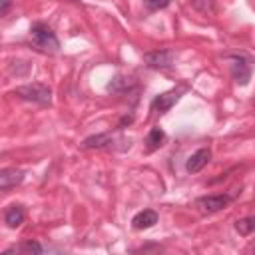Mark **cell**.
Instances as JSON below:
<instances>
[{"label": "cell", "instance_id": "1", "mask_svg": "<svg viewBox=\"0 0 255 255\" xmlns=\"http://www.w3.org/2000/svg\"><path fill=\"white\" fill-rule=\"evenodd\" d=\"M30 38H32L34 46L44 52H58V48H60V42H58L54 30L50 26H46L44 22H34L30 26Z\"/></svg>", "mask_w": 255, "mask_h": 255}, {"label": "cell", "instance_id": "2", "mask_svg": "<svg viewBox=\"0 0 255 255\" xmlns=\"http://www.w3.org/2000/svg\"><path fill=\"white\" fill-rule=\"evenodd\" d=\"M14 94L20 96L22 100L36 102L40 106H50V102H52V90L46 84H26V86L16 88Z\"/></svg>", "mask_w": 255, "mask_h": 255}, {"label": "cell", "instance_id": "3", "mask_svg": "<svg viewBox=\"0 0 255 255\" xmlns=\"http://www.w3.org/2000/svg\"><path fill=\"white\" fill-rule=\"evenodd\" d=\"M231 199L233 197L227 195V193H215V195H203V197H199L195 201V205H197V209L201 213H215V211L225 209L231 203Z\"/></svg>", "mask_w": 255, "mask_h": 255}, {"label": "cell", "instance_id": "4", "mask_svg": "<svg viewBox=\"0 0 255 255\" xmlns=\"http://www.w3.org/2000/svg\"><path fill=\"white\" fill-rule=\"evenodd\" d=\"M231 60V76L239 86H247L251 80V66L243 56H229Z\"/></svg>", "mask_w": 255, "mask_h": 255}, {"label": "cell", "instance_id": "5", "mask_svg": "<svg viewBox=\"0 0 255 255\" xmlns=\"http://www.w3.org/2000/svg\"><path fill=\"white\" fill-rule=\"evenodd\" d=\"M173 52L171 50H153V52H145L143 54V62L149 66V68H155V70H163V68H169L173 64Z\"/></svg>", "mask_w": 255, "mask_h": 255}, {"label": "cell", "instance_id": "6", "mask_svg": "<svg viewBox=\"0 0 255 255\" xmlns=\"http://www.w3.org/2000/svg\"><path fill=\"white\" fill-rule=\"evenodd\" d=\"M209 159H211L209 147H201V149H197L195 153L189 155V159L185 161V169H187L189 173H197V171H201V169L207 165Z\"/></svg>", "mask_w": 255, "mask_h": 255}, {"label": "cell", "instance_id": "7", "mask_svg": "<svg viewBox=\"0 0 255 255\" xmlns=\"http://www.w3.org/2000/svg\"><path fill=\"white\" fill-rule=\"evenodd\" d=\"M22 179H24V171H22V169L4 167V169L0 171V189H2V191H8V189L16 187Z\"/></svg>", "mask_w": 255, "mask_h": 255}, {"label": "cell", "instance_id": "8", "mask_svg": "<svg viewBox=\"0 0 255 255\" xmlns=\"http://www.w3.org/2000/svg\"><path fill=\"white\" fill-rule=\"evenodd\" d=\"M155 223H157V213H155L153 209H143V211L135 213L133 219H131V227L137 229V231L149 229V227H153Z\"/></svg>", "mask_w": 255, "mask_h": 255}, {"label": "cell", "instance_id": "9", "mask_svg": "<svg viewBox=\"0 0 255 255\" xmlns=\"http://www.w3.org/2000/svg\"><path fill=\"white\" fill-rule=\"evenodd\" d=\"M179 100V92H175V90H171V92H165V94H159V96H155L153 98V102H151V108L155 110V112H159V114H165L175 102Z\"/></svg>", "mask_w": 255, "mask_h": 255}, {"label": "cell", "instance_id": "10", "mask_svg": "<svg viewBox=\"0 0 255 255\" xmlns=\"http://www.w3.org/2000/svg\"><path fill=\"white\" fill-rule=\"evenodd\" d=\"M44 251V247L38 243V241H22V243H18V245H12V247H8V249H4V255H10V253H24V255H40Z\"/></svg>", "mask_w": 255, "mask_h": 255}, {"label": "cell", "instance_id": "11", "mask_svg": "<svg viewBox=\"0 0 255 255\" xmlns=\"http://www.w3.org/2000/svg\"><path fill=\"white\" fill-rule=\"evenodd\" d=\"M4 221H6V225L12 227V229L20 227V225L24 223V209H22V205H10V207L4 211Z\"/></svg>", "mask_w": 255, "mask_h": 255}, {"label": "cell", "instance_id": "12", "mask_svg": "<svg viewBox=\"0 0 255 255\" xmlns=\"http://www.w3.org/2000/svg\"><path fill=\"white\" fill-rule=\"evenodd\" d=\"M112 143V137L110 133H96V135H90L82 141V147L84 149H102V147H108Z\"/></svg>", "mask_w": 255, "mask_h": 255}, {"label": "cell", "instance_id": "13", "mask_svg": "<svg viewBox=\"0 0 255 255\" xmlns=\"http://www.w3.org/2000/svg\"><path fill=\"white\" fill-rule=\"evenodd\" d=\"M163 141H165V131L161 128H151L145 137V143H147L145 147H147V151H155L163 145Z\"/></svg>", "mask_w": 255, "mask_h": 255}, {"label": "cell", "instance_id": "14", "mask_svg": "<svg viewBox=\"0 0 255 255\" xmlns=\"http://www.w3.org/2000/svg\"><path fill=\"white\" fill-rule=\"evenodd\" d=\"M235 231H237L239 235H249V233H253V231H255V215L237 219V221H235Z\"/></svg>", "mask_w": 255, "mask_h": 255}, {"label": "cell", "instance_id": "15", "mask_svg": "<svg viewBox=\"0 0 255 255\" xmlns=\"http://www.w3.org/2000/svg\"><path fill=\"white\" fill-rule=\"evenodd\" d=\"M169 2H171V0H143L145 8H147V10H151V12L167 8V6H169Z\"/></svg>", "mask_w": 255, "mask_h": 255}, {"label": "cell", "instance_id": "16", "mask_svg": "<svg viewBox=\"0 0 255 255\" xmlns=\"http://www.w3.org/2000/svg\"><path fill=\"white\" fill-rule=\"evenodd\" d=\"M0 2H2V8H0V16H6V12L10 10V4H12V2H10V0H0Z\"/></svg>", "mask_w": 255, "mask_h": 255}, {"label": "cell", "instance_id": "17", "mask_svg": "<svg viewBox=\"0 0 255 255\" xmlns=\"http://www.w3.org/2000/svg\"><path fill=\"white\" fill-rule=\"evenodd\" d=\"M126 124H131V116H128V118H122V122H120V126H118V128H124Z\"/></svg>", "mask_w": 255, "mask_h": 255}]
</instances>
